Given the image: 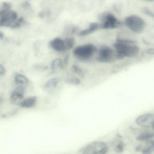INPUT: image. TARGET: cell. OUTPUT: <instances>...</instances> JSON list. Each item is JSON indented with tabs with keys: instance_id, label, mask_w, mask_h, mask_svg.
I'll return each instance as SVG.
<instances>
[{
	"instance_id": "19",
	"label": "cell",
	"mask_w": 154,
	"mask_h": 154,
	"mask_svg": "<svg viewBox=\"0 0 154 154\" xmlns=\"http://www.w3.org/2000/svg\"><path fill=\"white\" fill-rule=\"evenodd\" d=\"M66 49L69 50L72 48L74 45V40L72 38H67L64 40Z\"/></svg>"
},
{
	"instance_id": "24",
	"label": "cell",
	"mask_w": 154,
	"mask_h": 154,
	"mask_svg": "<svg viewBox=\"0 0 154 154\" xmlns=\"http://www.w3.org/2000/svg\"><path fill=\"white\" fill-rule=\"evenodd\" d=\"M3 37V34L0 32V38H2Z\"/></svg>"
},
{
	"instance_id": "23",
	"label": "cell",
	"mask_w": 154,
	"mask_h": 154,
	"mask_svg": "<svg viewBox=\"0 0 154 154\" xmlns=\"http://www.w3.org/2000/svg\"><path fill=\"white\" fill-rule=\"evenodd\" d=\"M147 53L148 54L153 55L154 54V50L153 49H149L147 51Z\"/></svg>"
},
{
	"instance_id": "14",
	"label": "cell",
	"mask_w": 154,
	"mask_h": 154,
	"mask_svg": "<svg viewBox=\"0 0 154 154\" xmlns=\"http://www.w3.org/2000/svg\"><path fill=\"white\" fill-rule=\"evenodd\" d=\"M36 102V97L34 96L23 100L20 105L23 108H31L35 105Z\"/></svg>"
},
{
	"instance_id": "1",
	"label": "cell",
	"mask_w": 154,
	"mask_h": 154,
	"mask_svg": "<svg viewBox=\"0 0 154 154\" xmlns=\"http://www.w3.org/2000/svg\"><path fill=\"white\" fill-rule=\"evenodd\" d=\"M114 47L116 49V58L118 59L134 57L140 51L139 47L132 40L118 39L114 44Z\"/></svg>"
},
{
	"instance_id": "2",
	"label": "cell",
	"mask_w": 154,
	"mask_h": 154,
	"mask_svg": "<svg viewBox=\"0 0 154 154\" xmlns=\"http://www.w3.org/2000/svg\"><path fill=\"white\" fill-rule=\"evenodd\" d=\"M108 145L102 141H93L84 146L79 150L82 154H104L108 152Z\"/></svg>"
},
{
	"instance_id": "11",
	"label": "cell",
	"mask_w": 154,
	"mask_h": 154,
	"mask_svg": "<svg viewBox=\"0 0 154 154\" xmlns=\"http://www.w3.org/2000/svg\"><path fill=\"white\" fill-rule=\"evenodd\" d=\"M50 45L54 50L57 52H64L67 50L64 40L59 38H56L52 40L50 42Z\"/></svg>"
},
{
	"instance_id": "17",
	"label": "cell",
	"mask_w": 154,
	"mask_h": 154,
	"mask_svg": "<svg viewBox=\"0 0 154 154\" xmlns=\"http://www.w3.org/2000/svg\"><path fill=\"white\" fill-rule=\"evenodd\" d=\"M15 82L17 84L22 86L26 85L28 83V80L27 78L23 75H17L15 76Z\"/></svg>"
},
{
	"instance_id": "4",
	"label": "cell",
	"mask_w": 154,
	"mask_h": 154,
	"mask_svg": "<svg viewBox=\"0 0 154 154\" xmlns=\"http://www.w3.org/2000/svg\"><path fill=\"white\" fill-rule=\"evenodd\" d=\"M126 26L131 31L135 33H140L145 28V22L140 17L132 15L125 19Z\"/></svg>"
},
{
	"instance_id": "7",
	"label": "cell",
	"mask_w": 154,
	"mask_h": 154,
	"mask_svg": "<svg viewBox=\"0 0 154 154\" xmlns=\"http://www.w3.org/2000/svg\"><path fill=\"white\" fill-rule=\"evenodd\" d=\"M100 19L102 22V28L104 29L115 28L119 25V22L117 18L110 13H103L101 15Z\"/></svg>"
},
{
	"instance_id": "21",
	"label": "cell",
	"mask_w": 154,
	"mask_h": 154,
	"mask_svg": "<svg viewBox=\"0 0 154 154\" xmlns=\"http://www.w3.org/2000/svg\"><path fill=\"white\" fill-rule=\"evenodd\" d=\"M67 82L71 84L74 85H79L81 83V81L80 79L76 77H73V78H69L67 80Z\"/></svg>"
},
{
	"instance_id": "3",
	"label": "cell",
	"mask_w": 154,
	"mask_h": 154,
	"mask_svg": "<svg viewBox=\"0 0 154 154\" xmlns=\"http://www.w3.org/2000/svg\"><path fill=\"white\" fill-rule=\"evenodd\" d=\"M96 48L91 44H86L79 46L74 49V55L81 60H87L91 58L95 54Z\"/></svg>"
},
{
	"instance_id": "8",
	"label": "cell",
	"mask_w": 154,
	"mask_h": 154,
	"mask_svg": "<svg viewBox=\"0 0 154 154\" xmlns=\"http://www.w3.org/2000/svg\"><path fill=\"white\" fill-rule=\"evenodd\" d=\"M138 126L145 128H154V114L153 113H146L138 116L136 119Z\"/></svg>"
},
{
	"instance_id": "25",
	"label": "cell",
	"mask_w": 154,
	"mask_h": 154,
	"mask_svg": "<svg viewBox=\"0 0 154 154\" xmlns=\"http://www.w3.org/2000/svg\"><path fill=\"white\" fill-rule=\"evenodd\" d=\"M147 1H153V0H147Z\"/></svg>"
},
{
	"instance_id": "22",
	"label": "cell",
	"mask_w": 154,
	"mask_h": 154,
	"mask_svg": "<svg viewBox=\"0 0 154 154\" xmlns=\"http://www.w3.org/2000/svg\"><path fill=\"white\" fill-rule=\"evenodd\" d=\"M5 72H6V69L5 67L2 65L0 64V75L4 74Z\"/></svg>"
},
{
	"instance_id": "18",
	"label": "cell",
	"mask_w": 154,
	"mask_h": 154,
	"mask_svg": "<svg viewBox=\"0 0 154 154\" xmlns=\"http://www.w3.org/2000/svg\"><path fill=\"white\" fill-rule=\"evenodd\" d=\"M121 137H118L117 140L114 142L115 144V150L118 153H122L124 151L125 148V145L122 140H119V138Z\"/></svg>"
},
{
	"instance_id": "16",
	"label": "cell",
	"mask_w": 154,
	"mask_h": 154,
	"mask_svg": "<svg viewBox=\"0 0 154 154\" xmlns=\"http://www.w3.org/2000/svg\"><path fill=\"white\" fill-rule=\"evenodd\" d=\"M64 67V63L62 59L60 58H57L52 62L51 64V68L52 71L57 72L58 70L63 69Z\"/></svg>"
},
{
	"instance_id": "9",
	"label": "cell",
	"mask_w": 154,
	"mask_h": 154,
	"mask_svg": "<svg viewBox=\"0 0 154 154\" xmlns=\"http://www.w3.org/2000/svg\"><path fill=\"white\" fill-rule=\"evenodd\" d=\"M24 86L19 85L11 94L10 100L12 104L20 105L22 101L24 100L25 89Z\"/></svg>"
},
{
	"instance_id": "12",
	"label": "cell",
	"mask_w": 154,
	"mask_h": 154,
	"mask_svg": "<svg viewBox=\"0 0 154 154\" xmlns=\"http://www.w3.org/2000/svg\"><path fill=\"white\" fill-rule=\"evenodd\" d=\"M60 82V78L55 77L48 81L44 86V89L47 91H50L55 89Z\"/></svg>"
},
{
	"instance_id": "15",
	"label": "cell",
	"mask_w": 154,
	"mask_h": 154,
	"mask_svg": "<svg viewBox=\"0 0 154 154\" xmlns=\"http://www.w3.org/2000/svg\"><path fill=\"white\" fill-rule=\"evenodd\" d=\"M99 26H100L97 23H91L88 29H85V30H83V31L80 32V35L81 36H85L91 34L92 32H94V31L97 30L99 28Z\"/></svg>"
},
{
	"instance_id": "10",
	"label": "cell",
	"mask_w": 154,
	"mask_h": 154,
	"mask_svg": "<svg viewBox=\"0 0 154 154\" xmlns=\"http://www.w3.org/2000/svg\"><path fill=\"white\" fill-rule=\"evenodd\" d=\"M144 144H140L135 148L136 151H141L144 154H150L154 150V141L153 140L145 141Z\"/></svg>"
},
{
	"instance_id": "20",
	"label": "cell",
	"mask_w": 154,
	"mask_h": 154,
	"mask_svg": "<svg viewBox=\"0 0 154 154\" xmlns=\"http://www.w3.org/2000/svg\"><path fill=\"white\" fill-rule=\"evenodd\" d=\"M72 68V70L75 73L79 75L82 77H83L84 75V73L81 67H79L78 66L75 65L73 66Z\"/></svg>"
},
{
	"instance_id": "13",
	"label": "cell",
	"mask_w": 154,
	"mask_h": 154,
	"mask_svg": "<svg viewBox=\"0 0 154 154\" xmlns=\"http://www.w3.org/2000/svg\"><path fill=\"white\" fill-rule=\"evenodd\" d=\"M154 134L153 131H144L137 137V140L140 141H148L154 139Z\"/></svg>"
},
{
	"instance_id": "6",
	"label": "cell",
	"mask_w": 154,
	"mask_h": 154,
	"mask_svg": "<svg viewBox=\"0 0 154 154\" xmlns=\"http://www.w3.org/2000/svg\"><path fill=\"white\" fill-rule=\"evenodd\" d=\"M116 58V54L109 47L103 46L100 48L98 52L97 60L100 63H110Z\"/></svg>"
},
{
	"instance_id": "5",
	"label": "cell",
	"mask_w": 154,
	"mask_h": 154,
	"mask_svg": "<svg viewBox=\"0 0 154 154\" xmlns=\"http://www.w3.org/2000/svg\"><path fill=\"white\" fill-rule=\"evenodd\" d=\"M17 19L16 11L11 9L0 11V26H12Z\"/></svg>"
}]
</instances>
